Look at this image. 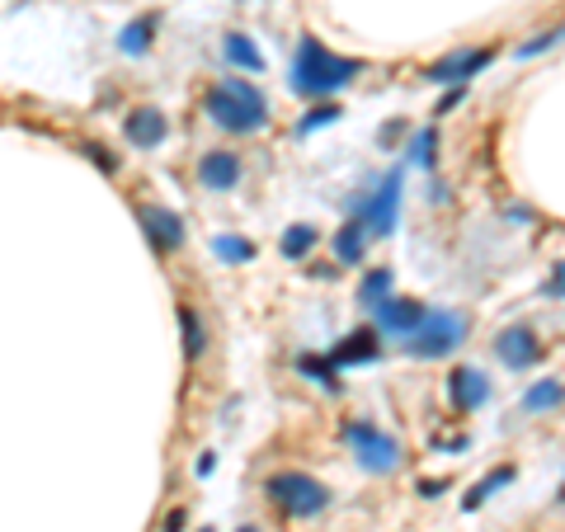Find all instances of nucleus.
Returning a JSON list of instances; mask_svg holds the SVG:
<instances>
[{
  "instance_id": "f257e3e1",
  "label": "nucleus",
  "mask_w": 565,
  "mask_h": 532,
  "mask_svg": "<svg viewBox=\"0 0 565 532\" xmlns=\"http://www.w3.org/2000/svg\"><path fill=\"white\" fill-rule=\"evenodd\" d=\"M363 76V61L358 57H340L330 53V47H321L307 33L302 47H297V61H292V90L307 94V99H321V94H335L344 90L348 80Z\"/></svg>"
},
{
  "instance_id": "f03ea898",
  "label": "nucleus",
  "mask_w": 565,
  "mask_h": 532,
  "mask_svg": "<svg viewBox=\"0 0 565 532\" xmlns=\"http://www.w3.org/2000/svg\"><path fill=\"white\" fill-rule=\"evenodd\" d=\"M208 119L226 132H259L269 123V104L250 80H217L208 94Z\"/></svg>"
},
{
  "instance_id": "7ed1b4c3",
  "label": "nucleus",
  "mask_w": 565,
  "mask_h": 532,
  "mask_svg": "<svg viewBox=\"0 0 565 532\" xmlns=\"http://www.w3.org/2000/svg\"><path fill=\"white\" fill-rule=\"evenodd\" d=\"M264 495H269L282 513H292V519H315L321 509H330V490L315 476H307V471H278V476H269Z\"/></svg>"
},
{
  "instance_id": "20e7f679",
  "label": "nucleus",
  "mask_w": 565,
  "mask_h": 532,
  "mask_svg": "<svg viewBox=\"0 0 565 532\" xmlns=\"http://www.w3.org/2000/svg\"><path fill=\"white\" fill-rule=\"evenodd\" d=\"M462 335H467V325H462L457 311H434V315H424V325L405 340V354L410 358H443L462 344Z\"/></svg>"
},
{
  "instance_id": "39448f33",
  "label": "nucleus",
  "mask_w": 565,
  "mask_h": 532,
  "mask_svg": "<svg viewBox=\"0 0 565 532\" xmlns=\"http://www.w3.org/2000/svg\"><path fill=\"white\" fill-rule=\"evenodd\" d=\"M344 443L354 447V457H358L368 471H377V476L401 467V443H396L391 434H381V429L368 424V420L348 424V429H344Z\"/></svg>"
},
{
  "instance_id": "423d86ee",
  "label": "nucleus",
  "mask_w": 565,
  "mask_h": 532,
  "mask_svg": "<svg viewBox=\"0 0 565 532\" xmlns=\"http://www.w3.org/2000/svg\"><path fill=\"white\" fill-rule=\"evenodd\" d=\"M396 203H401V175H381V184L373 189V198L358 203V222L368 226V236H387L396 226Z\"/></svg>"
},
{
  "instance_id": "0eeeda50",
  "label": "nucleus",
  "mask_w": 565,
  "mask_h": 532,
  "mask_svg": "<svg viewBox=\"0 0 565 532\" xmlns=\"http://www.w3.org/2000/svg\"><path fill=\"white\" fill-rule=\"evenodd\" d=\"M490 61H495V47H476V53H471V47H462V53H447L443 61H434L424 76L434 80V86H467V80L480 76Z\"/></svg>"
},
{
  "instance_id": "6e6552de",
  "label": "nucleus",
  "mask_w": 565,
  "mask_h": 532,
  "mask_svg": "<svg viewBox=\"0 0 565 532\" xmlns=\"http://www.w3.org/2000/svg\"><path fill=\"white\" fill-rule=\"evenodd\" d=\"M495 354H500V363L509 372H523L542 358V340H537L533 325H509V330L495 335Z\"/></svg>"
},
{
  "instance_id": "1a4fd4ad",
  "label": "nucleus",
  "mask_w": 565,
  "mask_h": 532,
  "mask_svg": "<svg viewBox=\"0 0 565 532\" xmlns=\"http://www.w3.org/2000/svg\"><path fill=\"white\" fill-rule=\"evenodd\" d=\"M137 222H142V231H146V241H151L156 255H170V250L184 245V222H179V212H170V208L142 203L137 208Z\"/></svg>"
},
{
  "instance_id": "9d476101",
  "label": "nucleus",
  "mask_w": 565,
  "mask_h": 532,
  "mask_svg": "<svg viewBox=\"0 0 565 532\" xmlns=\"http://www.w3.org/2000/svg\"><path fill=\"white\" fill-rule=\"evenodd\" d=\"M377 335H391V340H410L414 330L424 325V307L414 302V297H387V302H381L377 311Z\"/></svg>"
},
{
  "instance_id": "9b49d317",
  "label": "nucleus",
  "mask_w": 565,
  "mask_h": 532,
  "mask_svg": "<svg viewBox=\"0 0 565 532\" xmlns=\"http://www.w3.org/2000/svg\"><path fill=\"white\" fill-rule=\"evenodd\" d=\"M486 396H490V381H486L480 368H457L453 377H447V401H453V410H462V414L480 410Z\"/></svg>"
},
{
  "instance_id": "f8f14e48",
  "label": "nucleus",
  "mask_w": 565,
  "mask_h": 532,
  "mask_svg": "<svg viewBox=\"0 0 565 532\" xmlns=\"http://www.w3.org/2000/svg\"><path fill=\"white\" fill-rule=\"evenodd\" d=\"M123 132H127V142H132V146L151 151V146L165 142L170 123H165V113H160V109H132V113H127V123H123Z\"/></svg>"
},
{
  "instance_id": "ddd939ff",
  "label": "nucleus",
  "mask_w": 565,
  "mask_h": 532,
  "mask_svg": "<svg viewBox=\"0 0 565 532\" xmlns=\"http://www.w3.org/2000/svg\"><path fill=\"white\" fill-rule=\"evenodd\" d=\"M198 179H203L208 189H236V179H241V156L236 151H208L203 160H198Z\"/></svg>"
},
{
  "instance_id": "4468645a",
  "label": "nucleus",
  "mask_w": 565,
  "mask_h": 532,
  "mask_svg": "<svg viewBox=\"0 0 565 532\" xmlns=\"http://www.w3.org/2000/svg\"><path fill=\"white\" fill-rule=\"evenodd\" d=\"M377 354H381L377 330H354V335H344L330 348V363H335V368H354V363H373Z\"/></svg>"
},
{
  "instance_id": "2eb2a0df",
  "label": "nucleus",
  "mask_w": 565,
  "mask_h": 532,
  "mask_svg": "<svg viewBox=\"0 0 565 532\" xmlns=\"http://www.w3.org/2000/svg\"><path fill=\"white\" fill-rule=\"evenodd\" d=\"M363 250H368V226L354 217V222H344L335 231V259L340 264H363Z\"/></svg>"
},
{
  "instance_id": "dca6fc26",
  "label": "nucleus",
  "mask_w": 565,
  "mask_h": 532,
  "mask_svg": "<svg viewBox=\"0 0 565 532\" xmlns=\"http://www.w3.org/2000/svg\"><path fill=\"white\" fill-rule=\"evenodd\" d=\"M179 335H184V358H189V363L203 358L208 330H203V321H198V311H193V307H179Z\"/></svg>"
},
{
  "instance_id": "f3484780",
  "label": "nucleus",
  "mask_w": 565,
  "mask_h": 532,
  "mask_svg": "<svg viewBox=\"0 0 565 532\" xmlns=\"http://www.w3.org/2000/svg\"><path fill=\"white\" fill-rule=\"evenodd\" d=\"M151 38H156V14H142V20H132V24L123 29L119 47H123V53H146V47H151Z\"/></svg>"
},
{
  "instance_id": "a211bd4d",
  "label": "nucleus",
  "mask_w": 565,
  "mask_h": 532,
  "mask_svg": "<svg viewBox=\"0 0 565 532\" xmlns=\"http://www.w3.org/2000/svg\"><path fill=\"white\" fill-rule=\"evenodd\" d=\"M509 480H513V467H495L486 480H480V486H471V490H467V500H462V509H467V513H471V509H480V504H486V500H490V495L500 490V486H509Z\"/></svg>"
},
{
  "instance_id": "6ab92c4d",
  "label": "nucleus",
  "mask_w": 565,
  "mask_h": 532,
  "mask_svg": "<svg viewBox=\"0 0 565 532\" xmlns=\"http://www.w3.org/2000/svg\"><path fill=\"white\" fill-rule=\"evenodd\" d=\"M561 401H565V387H561V381H537V387L523 396V410H528V414H542V410H556Z\"/></svg>"
},
{
  "instance_id": "aec40b11",
  "label": "nucleus",
  "mask_w": 565,
  "mask_h": 532,
  "mask_svg": "<svg viewBox=\"0 0 565 532\" xmlns=\"http://www.w3.org/2000/svg\"><path fill=\"white\" fill-rule=\"evenodd\" d=\"M387 297H391V274L387 269H373L368 278H363V288H358V302L368 307V311H377Z\"/></svg>"
},
{
  "instance_id": "412c9836",
  "label": "nucleus",
  "mask_w": 565,
  "mask_h": 532,
  "mask_svg": "<svg viewBox=\"0 0 565 532\" xmlns=\"http://www.w3.org/2000/svg\"><path fill=\"white\" fill-rule=\"evenodd\" d=\"M226 57L245 66V71H264V57L255 53V43L245 38V33H226Z\"/></svg>"
},
{
  "instance_id": "4be33fe9",
  "label": "nucleus",
  "mask_w": 565,
  "mask_h": 532,
  "mask_svg": "<svg viewBox=\"0 0 565 532\" xmlns=\"http://www.w3.org/2000/svg\"><path fill=\"white\" fill-rule=\"evenodd\" d=\"M315 241H321V231L307 226V222H297V226L288 231V236H282V255H288V259H302Z\"/></svg>"
},
{
  "instance_id": "5701e85b",
  "label": "nucleus",
  "mask_w": 565,
  "mask_h": 532,
  "mask_svg": "<svg viewBox=\"0 0 565 532\" xmlns=\"http://www.w3.org/2000/svg\"><path fill=\"white\" fill-rule=\"evenodd\" d=\"M297 368H302L307 377H315V381H321V387H330V391H340V372H335V363H330V358H297Z\"/></svg>"
},
{
  "instance_id": "b1692460",
  "label": "nucleus",
  "mask_w": 565,
  "mask_h": 532,
  "mask_svg": "<svg viewBox=\"0 0 565 532\" xmlns=\"http://www.w3.org/2000/svg\"><path fill=\"white\" fill-rule=\"evenodd\" d=\"M434 146H438V132L424 127L420 137L410 142V160H414V165H429V160H434Z\"/></svg>"
},
{
  "instance_id": "393cba45",
  "label": "nucleus",
  "mask_w": 565,
  "mask_h": 532,
  "mask_svg": "<svg viewBox=\"0 0 565 532\" xmlns=\"http://www.w3.org/2000/svg\"><path fill=\"white\" fill-rule=\"evenodd\" d=\"M217 255L231 259V264H245V259L255 255V245H250V241H231V236H222V241H217Z\"/></svg>"
},
{
  "instance_id": "a878e982",
  "label": "nucleus",
  "mask_w": 565,
  "mask_h": 532,
  "mask_svg": "<svg viewBox=\"0 0 565 532\" xmlns=\"http://www.w3.org/2000/svg\"><path fill=\"white\" fill-rule=\"evenodd\" d=\"M565 38V29H552V33H537L533 43H523L519 47V57H533V53H542V47H552V43H561Z\"/></svg>"
},
{
  "instance_id": "bb28decb",
  "label": "nucleus",
  "mask_w": 565,
  "mask_h": 532,
  "mask_svg": "<svg viewBox=\"0 0 565 532\" xmlns=\"http://www.w3.org/2000/svg\"><path fill=\"white\" fill-rule=\"evenodd\" d=\"M340 119V109L335 104H321V109H311L307 113V123H302V132H311V127H321V123H335Z\"/></svg>"
},
{
  "instance_id": "cd10ccee",
  "label": "nucleus",
  "mask_w": 565,
  "mask_h": 532,
  "mask_svg": "<svg viewBox=\"0 0 565 532\" xmlns=\"http://www.w3.org/2000/svg\"><path fill=\"white\" fill-rule=\"evenodd\" d=\"M86 156H90V160L99 165V170H109V175H113V170H119V160H113V156H109V146H94V142H90V146H86Z\"/></svg>"
},
{
  "instance_id": "c85d7f7f",
  "label": "nucleus",
  "mask_w": 565,
  "mask_h": 532,
  "mask_svg": "<svg viewBox=\"0 0 565 532\" xmlns=\"http://www.w3.org/2000/svg\"><path fill=\"white\" fill-rule=\"evenodd\" d=\"M184 523H189V513H184V509H175V513H170V519H165V532H179V528H184Z\"/></svg>"
},
{
  "instance_id": "c756f323",
  "label": "nucleus",
  "mask_w": 565,
  "mask_h": 532,
  "mask_svg": "<svg viewBox=\"0 0 565 532\" xmlns=\"http://www.w3.org/2000/svg\"><path fill=\"white\" fill-rule=\"evenodd\" d=\"M552 297H565V264H556V278H552V288H546Z\"/></svg>"
},
{
  "instance_id": "7c9ffc66",
  "label": "nucleus",
  "mask_w": 565,
  "mask_h": 532,
  "mask_svg": "<svg viewBox=\"0 0 565 532\" xmlns=\"http://www.w3.org/2000/svg\"><path fill=\"white\" fill-rule=\"evenodd\" d=\"M212 471H217V457L203 453V457H198V476H212Z\"/></svg>"
},
{
  "instance_id": "2f4dec72",
  "label": "nucleus",
  "mask_w": 565,
  "mask_h": 532,
  "mask_svg": "<svg viewBox=\"0 0 565 532\" xmlns=\"http://www.w3.org/2000/svg\"><path fill=\"white\" fill-rule=\"evenodd\" d=\"M556 500H561V504H565V480H561V495H556Z\"/></svg>"
},
{
  "instance_id": "473e14b6",
  "label": "nucleus",
  "mask_w": 565,
  "mask_h": 532,
  "mask_svg": "<svg viewBox=\"0 0 565 532\" xmlns=\"http://www.w3.org/2000/svg\"><path fill=\"white\" fill-rule=\"evenodd\" d=\"M241 532H259V528H241Z\"/></svg>"
},
{
  "instance_id": "72a5a7b5",
  "label": "nucleus",
  "mask_w": 565,
  "mask_h": 532,
  "mask_svg": "<svg viewBox=\"0 0 565 532\" xmlns=\"http://www.w3.org/2000/svg\"><path fill=\"white\" fill-rule=\"evenodd\" d=\"M203 532H212V528H203Z\"/></svg>"
}]
</instances>
